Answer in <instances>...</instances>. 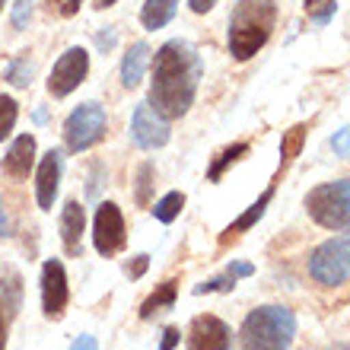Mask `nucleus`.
<instances>
[{
    "instance_id": "obj_32",
    "label": "nucleus",
    "mask_w": 350,
    "mask_h": 350,
    "mask_svg": "<svg viewBox=\"0 0 350 350\" xmlns=\"http://www.w3.org/2000/svg\"><path fill=\"white\" fill-rule=\"evenodd\" d=\"M70 350H99V341H96L92 334H80V338L70 344Z\"/></svg>"
},
{
    "instance_id": "obj_22",
    "label": "nucleus",
    "mask_w": 350,
    "mask_h": 350,
    "mask_svg": "<svg viewBox=\"0 0 350 350\" xmlns=\"http://www.w3.org/2000/svg\"><path fill=\"white\" fill-rule=\"evenodd\" d=\"M16 118H19V105L13 96H3L0 92V144L13 134V128H16Z\"/></svg>"
},
{
    "instance_id": "obj_21",
    "label": "nucleus",
    "mask_w": 350,
    "mask_h": 350,
    "mask_svg": "<svg viewBox=\"0 0 350 350\" xmlns=\"http://www.w3.org/2000/svg\"><path fill=\"white\" fill-rule=\"evenodd\" d=\"M185 207V194L182 191H169L166 198H159L157 207H153V217H157L159 223H172L178 213H182Z\"/></svg>"
},
{
    "instance_id": "obj_8",
    "label": "nucleus",
    "mask_w": 350,
    "mask_h": 350,
    "mask_svg": "<svg viewBox=\"0 0 350 350\" xmlns=\"http://www.w3.org/2000/svg\"><path fill=\"white\" fill-rule=\"evenodd\" d=\"M90 74V55H86V48H67L64 55L55 61L51 67V77H48V92L55 96V99H64L77 86L86 80Z\"/></svg>"
},
{
    "instance_id": "obj_17",
    "label": "nucleus",
    "mask_w": 350,
    "mask_h": 350,
    "mask_svg": "<svg viewBox=\"0 0 350 350\" xmlns=\"http://www.w3.org/2000/svg\"><path fill=\"white\" fill-rule=\"evenodd\" d=\"M271 198H274V188H267V191L261 194L258 201L252 204L249 211H245V213H242V217H239V220L232 223L230 230H226V236H223V242L230 239V236H239V232H249L252 226H255V223H258L261 217H265V211H267V204H271Z\"/></svg>"
},
{
    "instance_id": "obj_7",
    "label": "nucleus",
    "mask_w": 350,
    "mask_h": 350,
    "mask_svg": "<svg viewBox=\"0 0 350 350\" xmlns=\"http://www.w3.org/2000/svg\"><path fill=\"white\" fill-rule=\"evenodd\" d=\"M124 242H128V232H124V217H121L118 204L102 201L92 220V245L102 258H111L124 249Z\"/></svg>"
},
{
    "instance_id": "obj_16",
    "label": "nucleus",
    "mask_w": 350,
    "mask_h": 350,
    "mask_svg": "<svg viewBox=\"0 0 350 350\" xmlns=\"http://www.w3.org/2000/svg\"><path fill=\"white\" fill-rule=\"evenodd\" d=\"M175 10H178V0H147L140 10V23L144 29H163L175 16Z\"/></svg>"
},
{
    "instance_id": "obj_11",
    "label": "nucleus",
    "mask_w": 350,
    "mask_h": 350,
    "mask_svg": "<svg viewBox=\"0 0 350 350\" xmlns=\"http://www.w3.org/2000/svg\"><path fill=\"white\" fill-rule=\"evenodd\" d=\"M232 334L217 315H198L188 325V350H230Z\"/></svg>"
},
{
    "instance_id": "obj_1",
    "label": "nucleus",
    "mask_w": 350,
    "mask_h": 350,
    "mask_svg": "<svg viewBox=\"0 0 350 350\" xmlns=\"http://www.w3.org/2000/svg\"><path fill=\"white\" fill-rule=\"evenodd\" d=\"M201 83V55L191 42L172 38L153 55V83H150V105L166 121L182 118L191 109Z\"/></svg>"
},
{
    "instance_id": "obj_5",
    "label": "nucleus",
    "mask_w": 350,
    "mask_h": 350,
    "mask_svg": "<svg viewBox=\"0 0 350 350\" xmlns=\"http://www.w3.org/2000/svg\"><path fill=\"white\" fill-rule=\"evenodd\" d=\"M109 118L99 102H83L80 109H74L64 121V144L70 153H83V150L96 147L105 137Z\"/></svg>"
},
{
    "instance_id": "obj_12",
    "label": "nucleus",
    "mask_w": 350,
    "mask_h": 350,
    "mask_svg": "<svg viewBox=\"0 0 350 350\" xmlns=\"http://www.w3.org/2000/svg\"><path fill=\"white\" fill-rule=\"evenodd\" d=\"M61 172H64V157L57 150H48L42 163H38L36 172V198L42 211H51L57 198V188H61Z\"/></svg>"
},
{
    "instance_id": "obj_24",
    "label": "nucleus",
    "mask_w": 350,
    "mask_h": 350,
    "mask_svg": "<svg viewBox=\"0 0 350 350\" xmlns=\"http://www.w3.org/2000/svg\"><path fill=\"white\" fill-rule=\"evenodd\" d=\"M232 286H236V277L226 274V277H213V280H204V284L194 286V293L204 296V293H230Z\"/></svg>"
},
{
    "instance_id": "obj_14",
    "label": "nucleus",
    "mask_w": 350,
    "mask_h": 350,
    "mask_svg": "<svg viewBox=\"0 0 350 350\" xmlns=\"http://www.w3.org/2000/svg\"><path fill=\"white\" fill-rule=\"evenodd\" d=\"M36 163V137L32 134H19L10 144L7 157H3V172L10 178H29V169Z\"/></svg>"
},
{
    "instance_id": "obj_3",
    "label": "nucleus",
    "mask_w": 350,
    "mask_h": 350,
    "mask_svg": "<svg viewBox=\"0 0 350 350\" xmlns=\"http://www.w3.org/2000/svg\"><path fill=\"white\" fill-rule=\"evenodd\" d=\"M296 315L286 306H261L245 315L239 328V350H290Z\"/></svg>"
},
{
    "instance_id": "obj_10",
    "label": "nucleus",
    "mask_w": 350,
    "mask_h": 350,
    "mask_svg": "<svg viewBox=\"0 0 350 350\" xmlns=\"http://www.w3.org/2000/svg\"><path fill=\"white\" fill-rule=\"evenodd\" d=\"M67 271L64 265L57 258H48L42 265V312L48 319H61L64 315V306H67Z\"/></svg>"
},
{
    "instance_id": "obj_33",
    "label": "nucleus",
    "mask_w": 350,
    "mask_h": 350,
    "mask_svg": "<svg viewBox=\"0 0 350 350\" xmlns=\"http://www.w3.org/2000/svg\"><path fill=\"white\" fill-rule=\"evenodd\" d=\"M226 274H232V277H252V274H255V267L245 265V261H232V265L226 267Z\"/></svg>"
},
{
    "instance_id": "obj_15",
    "label": "nucleus",
    "mask_w": 350,
    "mask_h": 350,
    "mask_svg": "<svg viewBox=\"0 0 350 350\" xmlns=\"http://www.w3.org/2000/svg\"><path fill=\"white\" fill-rule=\"evenodd\" d=\"M147 64H150V45L147 42H134L128 48L124 61H121V83L128 90H134L144 80V74H147Z\"/></svg>"
},
{
    "instance_id": "obj_13",
    "label": "nucleus",
    "mask_w": 350,
    "mask_h": 350,
    "mask_svg": "<svg viewBox=\"0 0 350 350\" xmlns=\"http://www.w3.org/2000/svg\"><path fill=\"white\" fill-rule=\"evenodd\" d=\"M83 226L86 213L80 207V201H67L64 211H61V242H64V252L70 258H77L80 249H83Z\"/></svg>"
},
{
    "instance_id": "obj_40",
    "label": "nucleus",
    "mask_w": 350,
    "mask_h": 350,
    "mask_svg": "<svg viewBox=\"0 0 350 350\" xmlns=\"http://www.w3.org/2000/svg\"><path fill=\"white\" fill-rule=\"evenodd\" d=\"M3 3H7V0H0V10H3Z\"/></svg>"
},
{
    "instance_id": "obj_38",
    "label": "nucleus",
    "mask_w": 350,
    "mask_h": 350,
    "mask_svg": "<svg viewBox=\"0 0 350 350\" xmlns=\"http://www.w3.org/2000/svg\"><path fill=\"white\" fill-rule=\"evenodd\" d=\"M322 3H325V0H306V10L312 13V10H319V7H322Z\"/></svg>"
},
{
    "instance_id": "obj_25",
    "label": "nucleus",
    "mask_w": 350,
    "mask_h": 350,
    "mask_svg": "<svg viewBox=\"0 0 350 350\" xmlns=\"http://www.w3.org/2000/svg\"><path fill=\"white\" fill-rule=\"evenodd\" d=\"M150 185H153V163H144L137 169V204L140 207L150 204Z\"/></svg>"
},
{
    "instance_id": "obj_6",
    "label": "nucleus",
    "mask_w": 350,
    "mask_h": 350,
    "mask_svg": "<svg viewBox=\"0 0 350 350\" xmlns=\"http://www.w3.org/2000/svg\"><path fill=\"white\" fill-rule=\"evenodd\" d=\"M309 274L322 286H338L350 277V239H328L309 255Z\"/></svg>"
},
{
    "instance_id": "obj_28",
    "label": "nucleus",
    "mask_w": 350,
    "mask_h": 350,
    "mask_svg": "<svg viewBox=\"0 0 350 350\" xmlns=\"http://www.w3.org/2000/svg\"><path fill=\"white\" fill-rule=\"evenodd\" d=\"M332 147H334V153H338V157H347V153H350V128H341L338 134H334Z\"/></svg>"
},
{
    "instance_id": "obj_35",
    "label": "nucleus",
    "mask_w": 350,
    "mask_h": 350,
    "mask_svg": "<svg viewBox=\"0 0 350 350\" xmlns=\"http://www.w3.org/2000/svg\"><path fill=\"white\" fill-rule=\"evenodd\" d=\"M96 42H99L102 51H111V45H115V36H111V32H99V38H96Z\"/></svg>"
},
{
    "instance_id": "obj_20",
    "label": "nucleus",
    "mask_w": 350,
    "mask_h": 350,
    "mask_svg": "<svg viewBox=\"0 0 350 350\" xmlns=\"http://www.w3.org/2000/svg\"><path fill=\"white\" fill-rule=\"evenodd\" d=\"M303 140H306V124H296V128L284 131V140H280V163H293L303 150Z\"/></svg>"
},
{
    "instance_id": "obj_26",
    "label": "nucleus",
    "mask_w": 350,
    "mask_h": 350,
    "mask_svg": "<svg viewBox=\"0 0 350 350\" xmlns=\"http://www.w3.org/2000/svg\"><path fill=\"white\" fill-rule=\"evenodd\" d=\"M10 312H16V299H7V293H0V350H7Z\"/></svg>"
},
{
    "instance_id": "obj_18",
    "label": "nucleus",
    "mask_w": 350,
    "mask_h": 350,
    "mask_svg": "<svg viewBox=\"0 0 350 350\" xmlns=\"http://www.w3.org/2000/svg\"><path fill=\"white\" fill-rule=\"evenodd\" d=\"M245 153H249V144H232V147H226L220 157L211 163V169H207V182H220L223 172H226V166H232V163L242 159Z\"/></svg>"
},
{
    "instance_id": "obj_2",
    "label": "nucleus",
    "mask_w": 350,
    "mask_h": 350,
    "mask_svg": "<svg viewBox=\"0 0 350 350\" xmlns=\"http://www.w3.org/2000/svg\"><path fill=\"white\" fill-rule=\"evenodd\" d=\"M274 19V0H236L230 16V55L236 61H249L252 55H258L265 42L271 38Z\"/></svg>"
},
{
    "instance_id": "obj_23",
    "label": "nucleus",
    "mask_w": 350,
    "mask_h": 350,
    "mask_svg": "<svg viewBox=\"0 0 350 350\" xmlns=\"http://www.w3.org/2000/svg\"><path fill=\"white\" fill-rule=\"evenodd\" d=\"M32 74H36V67H32V61L29 57H16V61H10L7 64V83L13 86H29L32 83Z\"/></svg>"
},
{
    "instance_id": "obj_36",
    "label": "nucleus",
    "mask_w": 350,
    "mask_h": 350,
    "mask_svg": "<svg viewBox=\"0 0 350 350\" xmlns=\"http://www.w3.org/2000/svg\"><path fill=\"white\" fill-rule=\"evenodd\" d=\"M80 3H83V0H67V3H64V16H74L77 10H80Z\"/></svg>"
},
{
    "instance_id": "obj_19",
    "label": "nucleus",
    "mask_w": 350,
    "mask_h": 350,
    "mask_svg": "<svg viewBox=\"0 0 350 350\" xmlns=\"http://www.w3.org/2000/svg\"><path fill=\"white\" fill-rule=\"evenodd\" d=\"M172 303H175V280H166V284L159 286L157 293L150 296L147 303L140 306V319H150L153 312H159V309H169Z\"/></svg>"
},
{
    "instance_id": "obj_9",
    "label": "nucleus",
    "mask_w": 350,
    "mask_h": 350,
    "mask_svg": "<svg viewBox=\"0 0 350 350\" xmlns=\"http://www.w3.org/2000/svg\"><path fill=\"white\" fill-rule=\"evenodd\" d=\"M131 140L140 150H159L169 144V121L150 102H140L131 118Z\"/></svg>"
},
{
    "instance_id": "obj_29",
    "label": "nucleus",
    "mask_w": 350,
    "mask_h": 350,
    "mask_svg": "<svg viewBox=\"0 0 350 350\" xmlns=\"http://www.w3.org/2000/svg\"><path fill=\"white\" fill-rule=\"evenodd\" d=\"M334 10H338V3H334V0H325L319 10H312V19L319 23V26H325V23L334 16Z\"/></svg>"
},
{
    "instance_id": "obj_27",
    "label": "nucleus",
    "mask_w": 350,
    "mask_h": 350,
    "mask_svg": "<svg viewBox=\"0 0 350 350\" xmlns=\"http://www.w3.org/2000/svg\"><path fill=\"white\" fill-rule=\"evenodd\" d=\"M29 19H32V0H16V3H13V26L26 29Z\"/></svg>"
},
{
    "instance_id": "obj_39",
    "label": "nucleus",
    "mask_w": 350,
    "mask_h": 350,
    "mask_svg": "<svg viewBox=\"0 0 350 350\" xmlns=\"http://www.w3.org/2000/svg\"><path fill=\"white\" fill-rule=\"evenodd\" d=\"M115 3H118V0H99L96 7H102V10H105V7H115Z\"/></svg>"
},
{
    "instance_id": "obj_4",
    "label": "nucleus",
    "mask_w": 350,
    "mask_h": 350,
    "mask_svg": "<svg viewBox=\"0 0 350 350\" xmlns=\"http://www.w3.org/2000/svg\"><path fill=\"white\" fill-rule=\"evenodd\" d=\"M306 211L319 226L334 232H350V178L325 182L309 191Z\"/></svg>"
},
{
    "instance_id": "obj_30",
    "label": "nucleus",
    "mask_w": 350,
    "mask_h": 350,
    "mask_svg": "<svg viewBox=\"0 0 350 350\" xmlns=\"http://www.w3.org/2000/svg\"><path fill=\"white\" fill-rule=\"evenodd\" d=\"M150 267V255H137V258H134V265H128V277H134V280H137V277H144V271H147Z\"/></svg>"
},
{
    "instance_id": "obj_31",
    "label": "nucleus",
    "mask_w": 350,
    "mask_h": 350,
    "mask_svg": "<svg viewBox=\"0 0 350 350\" xmlns=\"http://www.w3.org/2000/svg\"><path fill=\"white\" fill-rule=\"evenodd\" d=\"M178 341H182V332H178V328H166V332H163V344H159V350H175Z\"/></svg>"
},
{
    "instance_id": "obj_34",
    "label": "nucleus",
    "mask_w": 350,
    "mask_h": 350,
    "mask_svg": "<svg viewBox=\"0 0 350 350\" xmlns=\"http://www.w3.org/2000/svg\"><path fill=\"white\" fill-rule=\"evenodd\" d=\"M213 3H217V0H188V7H191L194 13H207V10H213Z\"/></svg>"
},
{
    "instance_id": "obj_37",
    "label": "nucleus",
    "mask_w": 350,
    "mask_h": 350,
    "mask_svg": "<svg viewBox=\"0 0 350 350\" xmlns=\"http://www.w3.org/2000/svg\"><path fill=\"white\" fill-rule=\"evenodd\" d=\"M0 236H10V223H7V213H3V204H0Z\"/></svg>"
}]
</instances>
